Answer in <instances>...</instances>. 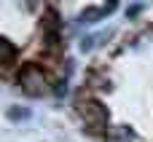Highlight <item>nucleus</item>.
Masks as SVG:
<instances>
[{
  "label": "nucleus",
  "instance_id": "nucleus-1",
  "mask_svg": "<svg viewBox=\"0 0 153 142\" xmlns=\"http://www.w3.org/2000/svg\"><path fill=\"white\" fill-rule=\"evenodd\" d=\"M81 118L91 132H105L108 129V110L100 102H81Z\"/></svg>",
  "mask_w": 153,
  "mask_h": 142
},
{
  "label": "nucleus",
  "instance_id": "nucleus-2",
  "mask_svg": "<svg viewBox=\"0 0 153 142\" xmlns=\"http://www.w3.org/2000/svg\"><path fill=\"white\" fill-rule=\"evenodd\" d=\"M19 86L30 94V97H40L46 91V75L38 67H24L19 75Z\"/></svg>",
  "mask_w": 153,
  "mask_h": 142
},
{
  "label": "nucleus",
  "instance_id": "nucleus-3",
  "mask_svg": "<svg viewBox=\"0 0 153 142\" xmlns=\"http://www.w3.org/2000/svg\"><path fill=\"white\" fill-rule=\"evenodd\" d=\"M108 142H132V132L126 126H116L108 132Z\"/></svg>",
  "mask_w": 153,
  "mask_h": 142
}]
</instances>
